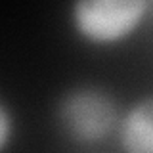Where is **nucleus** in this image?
Masks as SVG:
<instances>
[{"instance_id":"f03ea898","label":"nucleus","mask_w":153,"mask_h":153,"mask_svg":"<svg viewBox=\"0 0 153 153\" xmlns=\"http://www.w3.org/2000/svg\"><path fill=\"white\" fill-rule=\"evenodd\" d=\"M61 119L75 138L94 142L109 132L115 123V107L103 94L84 90L65 98Z\"/></svg>"},{"instance_id":"f257e3e1","label":"nucleus","mask_w":153,"mask_h":153,"mask_svg":"<svg viewBox=\"0 0 153 153\" xmlns=\"http://www.w3.org/2000/svg\"><path fill=\"white\" fill-rule=\"evenodd\" d=\"M146 10L147 0H75L73 23L86 40L109 44L132 35Z\"/></svg>"},{"instance_id":"20e7f679","label":"nucleus","mask_w":153,"mask_h":153,"mask_svg":"<svg viewBox=\"0 0 153 153\" xmlns=\"http://www.w3.org/2000/svg\"><path fill=\"white\" fill-rule=\"evenodd\" d=\"M10 140V115L6 107L0 109V147H6Z\"/></svg>"},{"instance_id":"7ed1b4c3","label":"nucleus","mask_w":153,"mask_h":153,"mask_svg":"<svg viewBox=\"0 0 153 153\" xmlns=\"http://www.w3.org/2000/svg\"><path fill=\"white\" fill-rule=\"evenodd\" d=\"M121 146L132 153H153V98H146L124 115Z\"/></svg>"}]
</instances>
